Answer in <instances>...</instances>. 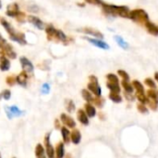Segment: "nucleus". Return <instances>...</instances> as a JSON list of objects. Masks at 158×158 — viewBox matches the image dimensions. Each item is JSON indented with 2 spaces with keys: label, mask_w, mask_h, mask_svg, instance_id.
<instances>
[{
  "label": "nucleus",
  "mask_w": 158,
  "mask_h": 158,
  "mask_svg": "<svg viewBox=\"0 0 158 158\" xmlns=\"http://www.w3.org/2000/svg\"><path fill=\"white\" fill-rule=\"evenodd\" d=\"M147 104H148L149 107L151 108V110H153V111H156V110H157V108H158L157 103H156V102H154V101H151V100H149V99H148V101H147Z\"/></svg>",
  "instance_id": "obj_41"
},
{
  "label": "nucleus",
  "mask_w": 158,
  "mask_h": 158,
  "mask_svg": "<svg viewBox=\"0 0 158 158\" xmlns=\"http://www.w3.org/2000/svg\"><path fill=\"white\" fill-rule=\"evenodd\" d=\"M87 88L90 92H92V94H94L95 96H101L102 94V90L101 87L99 85L98 82V79L97 77H95L94 75H91L89 77V83L87 85Z\"/></svg>",
  "instance_id": "obj_5"
},
{
  "label": "nucleus",
  "mask_w": 158,
  "mask_h": 158,
  "mask_svg": "<svg viewBox=\"0 0 158 158\" xmlns=\"http://www.w3.org/2000/svg\"><path fill=\"white\" fill-rule=\"evenodd\" d=\"M124 95H125V97L127 98V100L129 101H134V96L132 95V94H129V93H124Z\"/></svg>",
  "instance_id": "obj_44"
},
{
  "label": "nucleus",
  "mask_w": 158,
  "mask_h": 158,
  "mask_svg": "<svg viewBox=\"0 0 158 158\" xmlns=\"http://www.w3.org/2000/svg\"><path fill=\"white\" fill-rule=\"evenodd\" d=\"M144 26H145L147 31H148L150 34H152V35H154V36H158V26L156 24H155V23H153L152 21L149 20L148 22L145 23Z\"/></svg>",
  "instance_id": "obj_16"
},
{
  "label": "nucleus",
  "mask_w": 158,
  "mask_h": 158,
  "mask_svg": "<svg viewBox=\"0 0 158 158\" xmlns=\"http://www.w3.org/2000/svg\"><path fill=\"white\" fill-rule=\"evenodd\" d=\"M85 40H87L90 44H92L93 45H94V46H96L98 48H101V49H104V50H108L110 48L108 44H106V42H104V41L100 40V39L85 37Z\"/></svg>",
  "instance_id": "obj_10"
},
{
  "label": "nucleus",
  "mask_w": 158,
  "mask_h": 158,
  "mask_svg": "<svg viewBox=\"0 0 158 158\" xmlns=\"http://www.w3.org/2000/svg\"><path fill=\"white\" fill-rule=\"evenodd\" d=\"M56 158H64L65 157V147L64 143H58L56 144V147L55 149Z\"/></svg>",
  "instance_id": "obj_21"
},
{
  "label": "nucleus",
  "mask_w": 158,
  "mask_h": 158,
  "mask_svg": "<svg viewBox=\"0 0 158 158\" xmlns=\"http://www.w3.org/2000/svg\"><path fill=\"white\" fill-rule=\"evenodd\" d=\"M64 158H72V156H71L70 154H67V155L65 156V157Z\"/></svg>",
  "instance_id": "obj_48"
},
{
  "label": "nucleus",
  "mask_w": 158,
  "mask_h": 158,
  "mask_svg": "<svg viewBox=\"0 0 158 158\" xmlns=\"http://www.w3.org/2000/svg\"><path fill=\"white\" fill-rule=\"evenodd\" d=\"M55 41H59V42H62V43H67L68 42V36L61 30H56V36H55Z\"/></svg>",
  "instance_id": "obj_27"
},
{
  "label": "nucleus",
  "mask_w": 158,
  "mask_h": 158,
  "mask_svg": "<svg viewBox=\"0 0 158 158\" xmlns=\"http://www.w3.org/2000/svg\"><path fill=\"white\" fill-rule=\"evenodd\" d=\"M27 19H28V21L31 24H32L36 29H38L40 31L44 29V22L42 21V19L40 18H38L36 16H33V15H29L27 17Z\"/></svg>",
  "instance_id": "obj_12"
},
{
  "label": "nucleus",
  "mask_w": 158,
  "mask_h": 158,
  "mask_svg": "<svg viewBox=\"0 0 158 158\" xmlns=\"http://www.w3.org/2000/svg\"><path fill=\"white\" fill-rule=\"evenodd\" d=\"M132 85H133L134 90H136V93H138V94H145L143 84L141 81H139L137 80H134L132 81Z\"/></svg>",
  "instance_id": "obj_26"
},
{
  "label": "nucleus",
  "mask_w": 158,
  "mask_h": 158,
  "mask_svg": "<svg viewBox=\"0 0 158 158\" xmlns=\"http://www.w3.org/2000/svg\"><path fill=\"white\" fill-rule=\"evenodd\" d=\"M6 43H7L6 40V39L2 36V34L0 33V48H1L4 44H6Z\"/></svg>",
  "instance_id": "obj_45"
},
{
  "label": "nucleus",
  "mask_w": 158,
  "mask_h": 158,
  "mask_svg": "<svg viewBox=\"0 0 158 158\" xmlns=\"http://www.w3.org/2000/svg\"><path fill=\"white\" fill-rule=\"evenodd\" d=\"M13 158H16V157H13Z\"/></svg>",
  "instance_id": "obj_51"
},
{
  "label": "nucleus",
  "mask_w": 158,
  "mask_h": 158,
  "mask_svg": "<svg viewBox=\"0 0 158 158\" xmlns=\"http://www.w3.org/2000/svg\"><path fill=\"white\" fill-rule=\"evenodd\" d=\"M108 97H109V99H110L112 102H114V103L119 104V103H121V102H122V97H121L120 94L111 93V92H110V94H109Z\"/></svg>",
  "instance_id": "obj_30"
},
{
  "label": "nucleus",
  "mask_w": 158,
  "mask_h": 158,
  "mask_svg": "<svg viewBox=\"0 0 158 158\" xmlns=\"http://www.w3.org/2000/svg\"><path fill=\"white\" fill-rule=\"evenodd\" d=\"M10 69V61L9 59L5 56H0V70L1 71H7Z\"/></svg>",
  "instance_id": "obj_18"
},
{
  "label": "nucleus",
  "mask_w": 158,
  "mask_h": 158,
  "mask_svg": "<svg viewBox=\"0 0 158 158\" xmlns=\"http://www.w3.org/2000/svg\"><path fill=\"white\" fill-rule=\"evenodd\" d=\"M55 128L56 129H61V127H60V121L58 119H56L55 120Z\"/></svg>",
  "instance_id": "obj_46"
},
{
  "label": "nucleus",
  "mask_w": 158,
  "mask_h": 158,
  "mask_svg": "<svg viewBox=\"0 0 158 158\" xmlns=\"http://www.w3.org/2000/svg\"><path fill=\"white\" fill-rule=\"evenodd\" d=\"M28 74L24 71L20 72L17 77H16V81L18 84H19L22 87H27L28 84Z\"/></svg>",
  "instance_id": "obj_15"
},
{
  "label": "nucleus",
  "mask_w": 158,
  "mask_h": 158,
  "mask_svg": "<svg viewBox=\"0 0 158 158\" xmlns=\"http://www.w3.org/2000/svg\"><path fill=\"white\" fill-rule=\"evenodd\" d=\"M146 96L149 100L158 104V91L156 89H149L146 93Z\"/></svg>",
  "instance_id": "obj_22"
},
{
  "label": "nucleus",
  "mask_w": 158,
  "mask_h": 158,
  "mask_svg": "<svg viewBox=\"0 0 158 158\" xmlns=\"http://www.w3.org/2000/svg\"><path fill=\"white\" fill-rule=\"evenodd\" d=\"M105 102H106V101H105V99H104L102 96H95V98L94 99V105H95L96 106L100 107V108H102V107L104 106Z\"/></svg>",
  "instance_id": "obj_31"
},
{
  "label": "nucleus",
  "mask_w": 158,
  "mask_h": 158,
  "mask_svg": "<svg viewBox=\"0 0 158 158\" xmlns=\"http://www.w3.org/2000/svg\"><path fill=\"white\" fill-rule=\"evenodd\" d=\"M19 62H20V65H21V68H22V71L26 72L27 74H31L34 70V67L32 65V63L25 56H21L19 58Z\"/></svg>",
  "instance_id": "obj_9"
},
{
  "label": "nucleus",
  "mask_w": 158,
  "mask_h": 158,
  "mask_svg": "<svg viewBox=\"0 0 158 158\" xmlns=\"http://www.w3.org/2000/svg\"><path fill=\"white\" fill-rule=\"evenodd\" d=\"M2 8V1L0 0V9Z\"/></svg>",
  "instance_id": "obj_49"
},
{
  "label": "nucleus",
  "mask_w": 158,
  "mask_h": 158,
  "mask_svg": "<svg viewBox=\"0 0 158 158\" xmlns=\"http://www.w3.org/2000/svg\"><path fill=\"white\" fill-rule=\"evenodd\" d=\"M70 141L74 143V144H79L81 141V131L77 129H74L71 133H70Z\"/></svg>",
  "instance_id": "obj_17"
},
{
  "label": "nucleus",
  "mask_w": 158,
  "mask_h": 158,
  "mask_svg": "<svg viewBox=\"0 0 158 158\" xmlns=\"http://www.w3.org/2000/svg\"><path fill=\"white\" fill-rule=\"evenodd\" d=\"M102 9L103 12L106 16H111V17H121V18H128L131 10L127 6H116V5H110V4H106L103 2Z\"/></svg>",
  "instance_id": "obj_1"
},
{
  "label": "nucleus",
  "mask_w": 158,
  "mask_h": 158,
  "mask_svg": "<svg viewBox=\"0 0 158 158\" xmlns=\"http://www.w3.org/2000/svg\"><path fill=\"white\" fill-rule=\"evenodd\" d=\"M77 118L78 120L84 126L89 125V117L83 109H79L77 111Z\"/></svg>",
  "instance_id": "obj_14"
},
{
  "label": "nucleus",
  "mask_w": 158,
  "mask_h": 158,
  "mask_svg": "<svg viewBox=\"0 0 158 158\" xmlns=\"http://www.w3.org/2000/svg\"><path fill=\"white\" fill-rule=\"evenodd\" d=\"M0 23L5 28L6 31L8 33L9 38H10L11 41L16 42V43H18L19 44H22V45L27 44V40H26L25 34L23 32L17 31L15 30V28L6 19H5L4 18H0Z\"/></svg>",
  "instance_id": "obj_2"
},
{
  "label": "nucleus",
  "mask_w": 158,
  "mask_h": 158,
  "mask_svg": "<svg viewBox=\"0 0 158 158\" xmlns=\"http://www.w3.org/2000/svg\"><path fill=\"white\" fill-rule=\"evenodd\" d=\"M28 10L30 12H32V13H37L39 11V6L36 5H31L28 7Z\"/></svg>",
  "instance_id": "obj_43"
},
{
  "label": "nucleus",
  "mask_w": 158,
  "mask_h": 158,
  "mask_svg": "<svg viewBox=\"0 0 158 158\" xmlns=\"http://www.w3.org/2000/svg\"><path fill=\"white\" fill-rule=\"evenodd\" d=\"M75 104L72 100H67L66 102V109L69 113H72L75 110Z\"/></svg>",
  "instance_id": "obj_32"
},
{
  "label": "nucleus",
  "mask_w": 158,
  "mask_h": 158,
  "mask_svg": "<svg viewBox=\"0 0 158 158\" xmlns=\"http://www.w3.org/2000/svg\"><path fill=\"white\" fill-rule=\"evenodd\" d=\"M0 158H1V154H0Z\"/></svg>",
  "instance_id": "obj_50"
},
{
  "label": "nucleus",
  "mask_w": 158,
  "mask_h": 158,
  "mask_svg": "<svg viewBox=\"0 0 158 158\" xmlns=\"http://www.w3.org/2000/svg\"><path fill=\"white\" fill-rule=\"evenodd\" d=\"M144 83L150 88V89H156V84L155 82V81L151 78H146L144 81Z\"/></svg>",
  "instance_id": "obj_36"
},
{
  "label": "nucleus",
  "mask_w": 158,
  "mask_h": 158,
  "mask_svg": "<svg viewBox=\"0 0 158 158\" xmlns=\"http://www.w3.org/2000/svg\"><path fill=\"white\" fill-rule=\"evenodd\" d=\"M118 74L119 77L122 78V80L124 81H130V75L127 73V71L123 70V69H118Z\"/></svg>",
  "instance_id": "obj_38"
},
{
  "label": "nucleus",
  "mask_w": 158,
  "mask_h": 158,
  "mask_svg": "<svg viewBox=\"0 0 158 158\" xmlns=\"http://www.w3.org/2000/svg\"><path fill=\"white\" fill-rule=\"evenodd\" d=\"M5 111L6 114V117L9 119H12L13 118L16 117H20L22 116L25 112L20 110L17 106H5Z\"/></svg>",
  "instance_id": "obj_7"
},
{
  "label": "nucleus",
  "mask_w": 158,
  "mask_h": 158,
  "mask_svg": "<svg viewBox=\"0 0 158 158\" xmlns=\"http://www.w3.org/2000/svg\"><path fill=\"white\" fill-rule=\"evenodd\" d=\"M44 143L45 146V154L46 156L48 158H55V155H56V151L53 147V145L50 143V133H47L44 137Z\"/></svg>",
  "instance_id": "obj_8"
},
{
  "label": "nucleus",
  "mask_w": 158,
  "mask_h": 158,
  "mask_svg": "<svg viewBox=\"0 0 158 158\" xmlns=\"http://www.w3.org/2000/svg\"><path fill=\"white\" fill-rule=\"evenodd\" d=\"M129 19L139 24L145 25V23L149 21V15L145 10L142 8H136L130 12Z\"/></svg>",
  "instance_id": "obj_3"
},
{
  "label": "nucleus",
  "mask_w": 158,
  "mask_h": 158,
  "mask_svg": "<svg viewBox=\"0 0 158 158\" xmlns=\"http://www.w3.org/2000/svg\"><path fill=\"white\" fill-rule=\"evenodd\" d=\"M61 135H62V139H63V143H69L70 141V131H69V129L67 127H61Z\"/></svg>",
  "instance_id": "obj_20"
},
{
  "label": "nucleus",
  "mask_w": 158,
  "mask_h": 158,
  "mask_svg": "<svg viewBox=\"0 0 158 158\" xmlns=\"http://www.w3.org/2000/svg\"><path fill=\"white\" fill-rule=\"evenodd\" d=\"M35 156L37 158H46L45 156V149L41 143H38L35 147Z\"/></svg>",
  "instance_id": "obj_24"
},
{
  "label": "nucleus",
  "mask_w": 158,
  "mask_h": 158,
  "mask_svg": "<svg viewBox=\"0 0 158 158\" xmlns=\"http://www.w3.org/2000/svg\"><path fill=\"white\" fill-rule=\"evenodd\" d=\"M155 80L158 82V72H156V73H155Z\"/></svg>",
  "instance_id": "obj_47"
},
{
  "label": "nucleus",
  "mask_w": 158,
  "mask_h": 158,
  "mask_svg": "<svg viewBox=\"0 0 158 158\" xmlns=\"http://www.w3.org/2000/svg\"><path fill=\"white\" fill-rule=\"evenodd\" d=\"M114 39H115V41L117 42V44H118V46H120L121 48H123V49H128V48H129V44H128L121 36L116 35Z\"/></svg>",
  "instance_id": "obj_29"
},
{
  "label": "nucleus",
  "mask_w": 158,
  "mask_h": 158,
  "mask_svg": "<svg viewBox=\"0 0 158 158\" xmlns=\"http://www.w3.org/2000/svg\"><path fill=\"white\" fill-rule=\"evenodd\" d=\"M10 97H11V92H10V90H4L0 94V100H1V98H3L5 100H9Z\"/></svg>",
  "instance_id": "obj_37"
},
{
  "label": "nucleus",
  "mask_w": 158,
  "mask_h": 158,
  "mask_svg": "<svg viewBox=\"0 0 158 158\" xmlns=\"http://www.w3.org/2000/svg\"><path fill=\"white\" fill-rule=\"evenodd\" d=\"M81 95L82 98L86 101V103H94V96L92 95V93L88 89H82L81 90Z\"/></svg>",
  "instance_id": "obj_25"
},
{
  "label": "nucleus",
  "mask_w": 158,
  "mask_h": 158,
  "mask_svg": "<svg viewBox=\"0 0 158 158\" xmlns=\"http://www.w3.org/2000/svg\"><path fill=\"white\" fill-rule=\"evenodd\" d=\"M137 109L141 114H148L149 113V109L147 108V106L143 104H141V103H139L137 105Z\"/></svg>",
  "instance_id": "obj_35"
},
{
  "label": "nucleus",
  "mask_w": 158,
  "mask_h": 158,
  "mask_svg": "<svg viewBox=\"0 0 158 158\" xmlns=\"http://www.w3.org/2000/svg\"><path fill=\"white\" fill-rule=\"evenodd\" d=\"M84 111L86 112V114L89 118H94L96 115V109L92 105V103H86L84 105Z\"/></svg>",
  "instance_id": "obj_19"
},
{
  "label": "nucleus",
  "mask_w": 158,
  "mask_h": 158,
  "mask_svg": "<svg viewBox=\"0 0 158 158\" xmlns=\"http://www.w3.org/2000/svg\"><path fill=\"white\" fill-rule=\"evenodd\" d=\"M41 92H42V94H49V92H50V85H49V83H47V82L44 83V84L42 85V87H41Z\"/></svg>",
  "instance_id": "obj_39"
},
{
  "label": "nucleus",
  "mask_w": 158,
  "mask_h": 158,
  "mask_svg": "<svg viewBox=\"0 0 158 158\" xmlns=\"http://www.w3.org/2000/svg\"><path fill=\"white\" fill-rule=\"evenodd\" d=\"M106 80L107 81L109 82H118L119 83V80H118V77L117 75H115L114 73H109L106 75Z\"/></svg>",
  "instance_id": "obj_34"
},
{
  "label": "nucleus",
  "mask_w": 158,
  "mask_h": 158,
  "mask_svg": "<svg viewBox=\"0 0 158 158\" xmlns=\"http://www.w3.org/2000/svg\"><path fill=\"white\" fill-rule=\"evenodd\" d=\"M121 86L123 87L124 91L126 93H129V94H132L134 92V88H133V85L132 83H130L129 81H124L122 80L121 81Z\"/></svg>",
  "instance_id": "obj_28"
},
{
  "label": "nucleus",
  "mask_w": 158,
  "mask_h": 158,
  "mask_svg": "<svg viewBox=\"0 0 158 158\" xmlns=\"http://www.w3.org/2000/svg\"><path fill=\"white\" fill-rule=\"evenodd\" d=\"M0 55L5 56L10 59H15L17 57V53L15 52L13 46L8 43H6L0 48Z\"/></svg>",
  "instance_id": "obj_6"
},
{
  "label": "nucleus",
  "mask_w": 158,
  "mask_h": 158,
  "mask_svg": "<svg viewBox=\"0 0 158 158\" xmlns=\"http://www.w3.org/2000/svg\"><path fill=\"white\" fill-rule=\"evenodd\" d=\"M86 3L90 4V5H94V6H101L103 4L102 0H84Z\"/></svg>",
  "instance_id": "obj_42"
},
{
  "label": "nucleus",
  "mask_w": 158,
  "mask_h": 158,
  "mask_svg": "<svg viewBox=\"0 0 158 158\" xmlns=\"http://www.w3.org/2000/svg\"><path fill=\"white\" fill-rule=\"evenodd\" d=\"M6 13L10 18H15L19 22H23L25 19V14L19 10V6L17 3H11L6 6Z\"/></svg>",
  "instance_id": "obj_4"
},
{
  "label": "nucleus",
  "mask_w": 158,
  "mask_h": 158,
  "mask_svg": "<svg viewBox=\"0 0 158 158\" xmlns=\"http://www.w3.org/2000/svg\"><path fill=\"white\" fill-rule=\"evenodd\" d=\"M136 98L138 99V101L141 103V104H147V101H148V98L147 96L145 95V94H138L136 93Z\"/></svg>",
  "instance_id": "obj_33"
},
{
  "label": "nucleus",
  "mask_w": 158,
  "mask_h": 158,
  "mask_svg": "<svg viewBox=\"0 0 158 158\" xmlns=\"http://www.w3.org/2000/svg\"><path fill=\"white\" fill-rule=\"evenodd\" d=\"M79 31H81V32H84V33H86V34H89V35H92V36H94V37H95V38H97V39H103L104 38V34L101 32V31H97V30H95V29H93V28H82V29H80V30H78Z\"/></svg>",
  "instance_id": "obj_13"
},
{
  "label": "nucleus",
  "mask_w": 158,
  "mask_h": 158,
  "mask_svg": "<svg viewBox=\"0 0 158 158\" xmlns=\"http://www.w3.org/2000/svg\"><path fill=\"white\" fill-rule=\"evenodd\" d=\"M6 84H8L9 86H13V85L15 84V82H17V81H16V78H15L14 76H12V75L7 76L6 79Z\"/></svg>",
  "instance_id": "obj_40"
},
{
  "label": "nucleus",
  "mask_w": 158,
  "mask_h": 158,
  "mask_svg": "<svg viewBox=\"0 0 158 158\" xmlns=\"http://www.w3.org/2000/svg\"><path fill=\"white\" fill-rule=\"evenodd\" d=\"M60 121L67 127V128H69V129H75L76 127V122L75 120L69 115L65 114V113H62L60 115Z\"/></svg>",
  "instance_id": "obj_11"
},
{
  "label": "nucleus",
  "mask_w": 158,
  "mask_h": 158,
  "mask_svg": "<svg viewBox=\"0 0 158 158\" xmlns=\"http://www.w3.org/2000/svg\"><path fill=\"white\" fill-rule=\"evenodd\" d=\"M106 87L110 90L111 93H117V94H120L121 89H120V85L118 82H106Z\"/></svg>",
  "instance_id": "obj_23"
}]
</instances>
